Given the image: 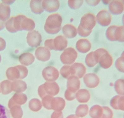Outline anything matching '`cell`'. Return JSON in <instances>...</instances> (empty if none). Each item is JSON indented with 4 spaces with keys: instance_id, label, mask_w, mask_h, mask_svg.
<instances>
[{
    "instance_id": "obj_1",
    "label": "cell",
    "mask_w": 124,
    "mask_h": 118,
    "mask_svg": "<svg viewBox=\"0 0 124 118\" xmlns=\"http://www.w3.org/2000/svg\"><path fill=\"white\" fill-rule=\"evenodd\" d=\"M96 25V18L94 14L90 13L85 14L82 17L78 28V34L81 37H87L90 35Z\"/></svg>"
},
{
    "instance_id": "obj_2",
    "label": "cell",
    "mask_w": 124,
    "mask_h": 118,
    "mask_svg": "<svg viewBox=\"0 0 124 118\" xmlns=\"http://www.w3.org/2000/svg\"><path fill=\"white\" fill-rule=\"evenodd\" d=\"M62 21V16L59 14H55L49 15L46 19L44 29L50 34H56L61 30Z\"/></svg>"
},
{
    "instance_id": "obj_3",
    "label": "cell",
    "mask_w": 124,
    "mask_h": 118,
    "mask_svg": "<svg viewBox=\"0 0 124 118\" xmlns=\"http://www.w3.org/2000/svg\"><path fill=\"white\" fill-rule=\"evenodd\" d=\"M68 41L64 36L60 35L54 39L46 40L45 42V47L50 50L56 51L63 50L67 47Z\"/></svg>"
},
{
    "instance_id": "obj_4",
    "label": "cell",
    "mask_w": 124,
    "mask_h": 118,
    "mask_svg": "<svg viewBox=\"0 0 124 118\" xmlns=\"http://www.w3.org/2000/svg\"><path fill=\"white\" fill-rule=\"evenodd\" d=\"M124 26L111 25L108 27L106 32L107 39L111 41H118L124 42Z\"/></svg>"
},
{
    "instance_id": "obj_5",
    "label": "cell",
    "mask_w": 124,
    "mask_h": 118,
    "mask_svg": "<svg viewBox=\"0 0 124 118\" xmlns=\"http://www.w3.org/2000/svg\"><path fill=\"white\" fill-rule=\"evenodd\" d=\"M94 52L97 56L98 63L102 68L107 69L111 67L113 63V58L107 50L100 48Z\"/></svg>"
},
{
    "instance_id": "obj_6",
    "label": "cell",
    "mask_w": 124,
    "mask_h": 118,
    "mask_svg": "<svg viewBox=\"0 0 124 118\" xmlns=\"http://www.w3.org/2000/svg\"><path fill=\"white\" fill-rule=\"evenodd\" d=\"M78 57V53L72 47L66 49L61 55L60 58L62 62L65 64L70 65L76 61Z\"/></svg>"
},
{
    "instance_id": "obj_7",
    "label": "cell",
    "mask_w": 124,
    "mask_h": 118,
    "mask_svg": "<svg viewBox=\"0 0 124 118\" xmlns=\"http://www.w3.org/2000/svg\"><path fill=\"white\" fill-rule=\"evenodd\" d=\"M17 16L19 31L26 30L31 31L35 28V24L34 21L24 15H20Z\"/></svg>"
},
{
    "instance_id": "obj_8",
    "label": "cell",
    "mask_w": 124,
    "mask_h": 118,
    "mask_svg": "<svg viewBox=\"0 0 124 118\" xmlns=\"http://www.w3.org/2000/svg\"><path fill=\"white\" fill-rule=\"evenodd\" d=\"M27 42L30 47H37L40 46L42 41V36L38 31L34 30L27 34Z\"/></svg>"
},
{
    "instance_id": "obj_9",
    "label": "cell",
    "mask_w": 124,
    "mask_h": 118,
    "mask_svg": "<svg viewBox=\"0 0 124 118\" xmlns=\"http://www.w3.org/2000/svg\"><path fill=\"white\" fill-rule=\"evenodd\" d=\"M97 22L102 26H108L111 22L112 16L110 13L106 10L100 11L96 16Z\"/></svg>"
},
{
    "instance_id": "obj_10",
    "label": "cell",
    "mask_w": 124,
    "mask_h": 118,
    "mask_svg": "<svg viewBox=\"0 0 124 118\" xmlns=\"http://www.w3.org/2000/svg\"><path fill=\"white\" fill-rule=\"evenodd\" d=\"M86 71V67L81 63H75L70 66L71 76H75L78 79L82 78Z\"/></svg>"
},
{
    "instance_id": "obj_11",
    "label": "cell",
    "mask_w": 124,
    "mask_h": 118,
    "mask_svg": "<svg viewBox=\"0 0 124 118\" xmlns=\"http://www.w3.org/2000/svg\"><path fill=\"white\" fill-rule=\"evenodd\" d=\"M84 82L86 86L90 89L96 88L99 85L100 79L95 73H88L84 76Z\"/></svg>"
},
{
    "instance_id": "obj_12",
    "label": "cell",
    "mask_w": 124,
    "mask_h": 118,
    "mask_svg": "<svg viewBox=\"0 0 124 118\" xmlns=\"http://www.w3.org/2000/svg\"><path fill=\"white\" fill-rule=\"evenodd\" d=\"M108 7L109 11L112 14L116 15L121 14L124 11V1L113 0L109 4Z\"/></svg>"
},
{
    "instance_id": "obj_13",
    "label": "cell",
    "mask_w": 124,
    "mask_h": 118,
    "mask_svg": "<svg viewBox=\"0 0 124 118\" xmlns=\"http://www.w3.org/2000/svg\"><path fill=\"white\" fill-rule=\"evenodd\" d=\"M60 4L57 0H43L42 6L44 9L49 13L56 11L59 8Z\"/></svg>"
},
{
    "instance_id": "obj_14",
    "label": "cell",
    "mask_w": 124,
    "mask_h": 118,
    "mask_svg": "<svg viewBox=\"0 0 124 118\" xmlns=\"http://www.w3.org/2000/svg\"><path fill=\"white\" fill-rule=\"evenodd\" d=\"M80 82L79 79L75 76H71L68 79L67 91L76 93L80 88Z\"/></svg>"
},
{
    "instance_id": "obj_15",
    "label": "cell",
    "mask_w": 124,
    "mask_h": 118,
    "mask_svg": "<svg viewBox=\"0 0 124 118\" xmlns=\"http://www.w3.org/2000/svg\"><path fill=\"white\" fill-rule=\"evenodd\" d=\"M76 48L80 52L86 53L90 50L91 44L90 42L86 39H81L77 42Z\"/></svg>"
},
{
    "instance_id": "obj_16",
    "label": "cell",
    "mask_w": 124,
    "mask_h": 118,
    "mask_svg": "<svg viewBox=\"0 0 124 118\" xmlns=\"http://www.w3.org/2000/svg\"><path fill=\"white\" fill-rule=\"evenodd\" d=\"M35 55L38 59L45 61L50 58L51 53L49 49L46 47H40L36 49Z\"/></svg>"
},
{
    "instance_id": "obj_17",
    "label": "cell",
    "mask_w": 124,
    "mask_h": 118,
    "mask_svg": "<svg viewBox=\"0 0 124 118\" xmlns=\"http://www.w3.org/2000/svg\"><path fill=\"white\" fill-rule=\"evenodd\" d=\"M110 104L111 106L115 110L124 111V96H115L111 100Z\"/></svg>"
},
{
    "instance_id": "obj_18",
    "label": "cell",
    "mask_w": 124,
    "mask_h": 118,
    "mask_svg": "<svg viewBox=\"0 0 124 118\" xmlns=\"http://www.w3.org/2000/svg\"><path fill=\"white\" fill-rule=\"evenodd\" d=\"M62 30L65 37L68 38H73L77 35V28L71 24H67L65 25L63 27Z\"/></svg>"
},
{
    "instance_id": "obj_19",
    "label": "cell",
    "mask_w": 124,
    "mask_h": 118,
    "mask_svg": "<svg viewBox=\"0 0 124 118\" xmlns=\"http://www.w3.org/2000/svg\"><path fill=\"white\" fill-rule=\"evenodd\" d=\"M90 93L86 89H81L76 92V97L78 102L80 103H86L90 98Z\"/></svg>"
},
{
    "instance_id": "obj_20",
    "label": "cell",
    "mask_w": 124,
    "mask_h": 118,
    "mask_svg": "<svg viewBox=\"0 0 124 118\" xmlns=\"http://www.w3.org/2000/svg\"><path fill=\"white\" fill-rule=\"evenodd\" d=\"M11 9L9 5L4 3L0 4V20L5 22L10 15Z\"/></svg>"
},
{
    "instance_id": "obj_21",
    "label": "cell",
    "mask_w": 124,
    "mask_h": 118,
    "mask_svg": "<svg viewBox=\"0 0 124 118\" xmlns=\"http://www.w3.org/2000/svg\"><path fill=\"white\" fill-rule=\"evenodd\" d=\"M43 0H35L31 1L30 7L31 10L33 13L36 14H41L44 11V9L42 6Z\"/></svg>"
},
{
    "instance_id": "obj_22",
    "label": "cell",
    "mask_w": 124,
    "mask_h": 118,
    "mask_svg": "<svg viewBox=\"0 0 124 118\" xmlns=\"http://www.w3.org/2000/svg\"><path fill=\"white\" fill-rule=\"evenodd\" d=\"M102 112V107L98 105H95L90 109L89 115L92 118H100Z\"/></svg>"
},
{
    "instance_id": "obj_23",
    "label": "cell",
    "mask_w": 124,
    "mask_h": 118,
    "mask_svg": "<svg viewBox=\"0 0 124 118\" xmlns=\"http://www.w3.org/2000/svg\"><path fill=\"white\" fill-rule=\"evenodd\" d=\"M35 57L32 54L29 53H23L20 56L19 60L22 64L28 65L34 62Z\"/></svg>"
},
{
    "instance_id": "obj_24",
    "label": "cell",
    "mask_w": 124,
    "mask_h": 118,
    "mask_svg": "<svg viewBox=\"0 0 124 118\" xmlns=\"http://www.w3.org/2000/svg\"><path fill=\"white\" fill-rule=\"evenodd\" d=\"M85 61L86 65L90 68L94 67L98 63L93 51L87 54L85 58Z\"/></svg>"
},
{
    "instance_id": "obj_25",
    "label": "cell",
    "mask_w": 124,
    "mask_h": 118,
    "mask_svg": "<svg viewBox=\"0 0 124 118\" xmlns=\"http://www.w3.org/2000/svg\"><path fill=\"white\" fill-rule=\"evenodd\" d=\"M88 107L87 105H80L76 109V115L78 117L84 118L88 114Z\"/></svg>"
},
{
    "instance_id": "obj_26",
    "label": "cell",
    "mask_w": 124,
    "mask_h": 118,
    "mask_svg": "<svg viewBox=\"0 0 124 118\" xmlns=\"http://www.w3.org/2000/svg\"><path fill=\"white\" fill-rule=\"evenodd\" d=\"M115 91L118 94L120 95H124V79H118L115 83Z\"/></svg>"
},
{
    "instance_id": "obj_27",
    "label": "cell",
    "mask_w": 124,
    "mask_h": 118,
    "mask_svg": "<svg viewBox=\"0 0 124 118\" xmlns=\"http://www.w3.org/2000/svg\"><path fill=\"white\" fill-rule=\"evenodd\" d=\"M124 53H123L121 56L116 60L115 64L116 68L119 71L123 73L124 72Z\"/></svg>"
},
{
    "instance_id": "obj_28",
    "label": "cell",
    "mask_w": 124,
    "mask_h": 118,
    "mask_svg": "<svg viewBox=\"0 0 124 118\" xmlns=\"http://www.w3.org/2000/svg\"><path fill=\"white\" fill-rule=\"evenodd\" d=\"M103 112L100 118H112L113 116V111L107 106H103Z\"/></svg>"
},
{
    "instance_id": "obj_29",
    "label": "cell",
    "mask_w": 124,
    "mask_h": 118,
    "mask_svg": "<svg viewBox=\"0 0 124 118\" xmlns=\"http://www.w3.org/2000/svg\"><path fill=\"white\" fill-rule=\"evenodd\" d=\"M83 2V0H69L68 4L71 8L73 9H77L81 7Z\"/></svg>"
},
{
    "instance_id": "obj_30",
    "label": "cell",
    "mask_w": 124,
    "mask_h": 118,
    "mask_svg": "<svg viewBox=\"0 0 124 118\" xmlns=\"http://www.w3.org/2000/svg\"><path fill=\"white\" fill-rule=\"evenodd\" d=\"M0 118H10L8 110L6 107L0 104Z\"/></svg>"
},
{
    "instance_id": "obj_31",
    "label": "cell",
    "mask_w": 124,
    "mask_h": 118,
    "mask_svg": "<svg viewBox=\"0 0 124 118\" xmlns=\"http://www.w3.org/2000/svg\"><path fill=\"white\" fill-rule=\"evenodd\" d=\"M62 75L67 79L71 76L70 72V66H64L62 68L61 70Z\"/></svg>"
},
{
    "instance_id": "obj_32",
    "label": "cell",
    "mask_w": 124,
    "mask_h": 118,
    "mask_svg": "<svg viewBox=\"0 0 124 118\" xmlns=\"http://www.w3.org/2000/svg\"><path fill=\"white\" fill-rule=\"evenodd\" d=\"M76 93H72L66 90L65 92V98L68 101H72L76 98Z\"/></svg>"
},
{
    "instance_id": "obj_33",
    "label": "cell",
    "mask_w": 124,
    "mask_h": 118,
    "mask_svg": "<svg viewBox=\"0 0 124 118\" xmlns=\"http://www.w3.org/2000/svg\"><path fill=\"white\" fill-rule=\"evenodd\" d=\"M6 47V42L3 38L0 37V51L4 50Z\"/></svg>"
},
{
    "instance_id": "obj_34",
    "label": "cell",
    "mask_w": 124,
    "mask_h": 118,
    "mask_svg": "<svg viewBox=\"0 0 124 118\" xmlns=\"http://www.w3.org/2000/svg\"><path fill=\"white\" fill-rule=\"evenodd\" d=\"M86 1L89 5L95 6L99 4L100 0H86Z\"/></svg>"
},
{
    "instance_id": "obj_35",
    "label": "cell",
    "mask_w": 124,
    "mask_h": 118,
    "mask_svg": "<svg viewBox=\"0 0 124 118\" xmlns=\"http://www.w3.org/2000/svg\"><path fill=\"white\" fill-rule=\"evenodd\" d=\"M5 26V22L2 21L0 20V31L4 29Z\"/></svg>"
},
{
    "instance_id": "obj_36",
    "label": "cell",
    "mask_w": 124,
    "mask_h": 118,
    "mask_svg": "<svg viewBox=\"0 0 124 118\" xmlns=\"http://www.w3.org/2000/svg\"><path fill=\"white\" fill-rule=\"evenodd\" d=\"M66 118H79L75 115H71L69 116Z\"/></svg>"
},
{
    "instance_id": "obj_37",
    "label": "cell",
    "mask_w": 124,
    "mask_h": 118,
    "mask_svg": "<svg viewBox=\"0 0 124 118\" xmlns=\"http://www.w3.org/2000/svg\"><path fill=\"white\" fill-rule=\"evenodd\" d=\"M1 57L0 55V61H1Z\"/></svg>"
}]
</instances>
